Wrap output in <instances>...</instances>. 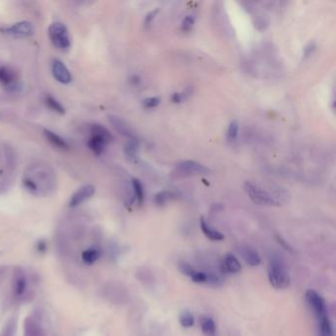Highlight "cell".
Segmentation results:
<instances>
[{"instance_id":"6da1fadb","label":"cell","mask_w":336,"mask_h":336,"mask_svg":"<svg viewBox=\"0 0 336 336\" xmlns=\"http://www.w3.org/2000/svg\"><path fill=\"white\" fill-rule=\"evenodd\" d=\"M24 188L32 195H41L50 191L53 181L51 179V174L44 169L35 170L32 173H27L23 177Z\"/></svg>"},{"instance_id":"7a4b0ae2","label":"cell","mask_w":336,"mask_h":336,"mask_svg":"<svg viewBox=\"0 0 336 336\" xmlns=\"http://www.w3.org/2000/svg\"><path fill=\"white\" fill-rule=\"evenodd\" d=\"M268 279L271 286L278 290L286 289L290 285V275L287 267L277 256H272L269 262Z\"/></svg>"},{"instance_id":"3957f363","label":"cell","mask_w":336,"mask_h":336,"mask_svg":"<svg viewBox=\"0 0 336 336\" xmlns=\"http://www.w3.org/2000/svg\"><path fill=\"white\" fill-rule=\"evenodd\" d=\"M245 191L248 195V197L257 205H262V206H279L280 205V201L274 195H271L266 190H263L259 186H257L249 181L245 183Z\"/></svg>"},{"instance_id":"277c9868","label":"cell","mask_w":336,"mask_h":336,"mask_svg":"<svg viewBox=\"0 0 336 336\" xmlns=\"http://www.w3.org/2000/svg\"><path fill=\"white\" fill-rule=\"evenodd\" d=\"M49 35L53 46L61 51H66L70 48V38L65 25L59 22L53 23L49 28Z\"/></svg>"},{"instance_id":"5b68a950","label":"cell","mask_w":336,"mask_h":336,"mask_svg":"<svg viewBox=\"0 0 336 336\" xmlns=\"http://www.w3.org/2000/svg\"><path fill=\"white\" fill-rule=\"evenodd\" d=\"M177 173L183 176H204L210 174V169L206 166L192 160L181 161L176 167Z\"/></svg>"},{"instance_id":"8992f818","label":"cell","mask_w":336,"mask_h":336,"mask_svg":"<svg viewBox=\"0 0 336 336\" xmlns=\"http://www.w3.org/2000/svg\"><path fill=\"white\" fill-rule=\"evenodd\" d=\"M306 301L311 307L312 311L319 319L327 316V308L324 300L314 290H308L306 292Z\"/></svg>"},{"instance_id":"52a82bcc","label":"cell","mask_w":336,"mask_h":336,"mask_svg":"<svg viewBox=\"0 0 336 336\" xmlns=\"http://www.w3.org/2000/svg\"><path fill=\"white\" fill-rule=\"evenodd\" d=\"M0 32L5 35H13V36H30L34 35L35 28L33 24L29 21H22L15 23L10 27H3L0 28Z\"/></svg>"},{"instance_id":"ba28073f","label":"cell","mask_w":336,"mask_h":336,"mask_svg":"<svg viewBox=\"0 0 336 336\" xmlns=\"http://www.w3.org/2000/svg\"><path fill=\"white\" fill-rule=\"evenodd\" d=\"M0 84L9 91L17 90L18 79L15 71L8 66L0 67Z\"/></svg>"},{"instance_id":"9c48e42d","label":"cell","mask_w":336,"mask_h":336,"mask_svg":"<svg viewBox=\"0 0 336 336\" xmlns=\"http://www.w3.org/2000/svg\"><path fill=\"white\" fill-rule=\"evenodd\" d=\"M96 192V189L92 184H87L79 189L74 195L71 196L69 200V206L70 207H77L80 204L84 203L90 199Z\"/></svg>"},{"instance_id":"30bf717a","label":"cell","mask_w":336,"mask_h":336,"mask_svg":"<svg viewBox=\"0 0 336 336\" xmlns=\"http://www.w3.org/2000/svg\"><path fill=\"white\" fill-rule=\"evenodd\" d=\"M108 121L119 133H121L122 135L127 137L129 140L137 139V137L133 133L131 127L126 124V122L124 121L122 118L111 115V116H108Z\"/></svg>"},{"instance_id":"8fae6325","label":"cell","mask_w":336,"mask_h":336,"mask_svg":"<svg viewBox=\"0 0 336 336\" xmlns=\"http://www.w3.org/2000/svg\"><path fill=\"white\" fill-rule=\"evenodd\" d=\"M53 77L62 84H68L72 80L70 72L68 68L65 66V64L60 61L59 59H54L52 66Z\"/></svg>"},{"instance_id":"7c38bea8","label":"cell","mask_w":336,"mask_h":336,"mask_svg":"<svg viewBox=\"0 0 336 336\" xmlns=\"http://www.w3.org/2000/svg\"><path fill=\"white\" fill-rule=\"evenodd\" d=\"M27 286V281H26V276L24 274V271L21 270L20 268H16L14 275H13V292L15 296H21Z\"/></svg>"},{"instance_id":"4fadbf2b","label":"cell","mask_w":336,"mask_h":336,"mask_svg":"<svg viewBox=\"0 0 336 336\" xmlns=\"http://www.w3.org/2000/svg\"><path fill=\"white\" fill-rule=\"evenodd\" d=\"M242 269V265L238 260L236 256H234L232 253H227L224 256L223 263H222V270L223 272L227 273H238Z\"/></svg>"},{"instance_id":"5bb4252c","label":"cell","mask_w":336,"mask_h":336,"mask_svg":"<svg viewBox=\"0 0 336 336\" xmlns=\"http://www.w3.org/2000/svg\"><path fill=\"white\" fill-rule=\"evenodd\" d=\"M241 254L245 262L248 264L249 266H257L260 265L262 259L259 254L257 253L256 250H254L252 248L249 247H243L241 248Z\"/></svg>"},{"instance_id":"9a60e30c","label":"cell","mask_w":336,"mask_h":336,"mask_svg":"<svg viewBox=\"0 0 336 336\" xmlns=\"http://www.w3.org/2000/svg\"><path fill=\"white\" fill-rule=\"evenodd\" d=\"M44 133H45V136H46L47 140L50 142L55 148L60 149V150H68L69 149V145L67 144V142L65 141L64 139H62L56 133H54L49 129H45Z\"/></svg>"},{"instance_id":"2e32d148","label":"cell","mask_w":336,"mask_h":336,"mask_svg":"<svg viewBox=\"0 0 336 336\" xmlns=\"http://www.w3.org/2000/svg\"><path fill=\"white\" fill-rule=\"evenodd\" d=\"M106 143L103 138L95 136V135H91L90 139L88 140L89 149L96 155V156H100L104 153L105 149H106Z\"/></svg>"},{"instance_id":"e0dca14e","label":"cell","mask_w":336,"mask_h":336,"mask_svg":"<svg viewBox=\"0 0 336 336\" xmlns=\"http://www.w3.org/2000/svg\"><path fill=\"white\" fill-rule=\"evenodd\" d=\"M200 228H201L202 233L211 241H222L224 239V235L221 232L215 230V229H213L212 227H210L206 223L205 219L202 217L200 219Z\"/></svg>"},{"instance_id":"ac0fdd59","label":"cell","mask_w":336,"mask_h":336,"mask_svg":"<svg viewBox=\"0 0 336 336\" xmlns=\"http://www.w3.org/2000/svg\"><path fill=\"white\" fill-rule=\"evenodd\" d=\"M90 132H91V135H95V136L103 138L107 144L114 141V136L111 135V133L106 129V127H104L101 124H92L91 128H90Z\"/></svg>"},{"instance_id":"d6986e66","label":"cell","mask_w":336,"mask_h":336,"mask_svg":"<svg viewBox=\"0 0 336 336\" xmlns=\"http://www.w3.org/2000/svg\"><path fill=\"white\" fill-rule=\"evenodd\" d=\"M200 327L205 336H216V324L212 318L202 316L200 318Z\"/></svg>"},{"instance_id":"ffe728a7","label":"cell","mask_w":336,"mask_h":336,"mask_svg":"<svg viewBox=\"0 0 336 336\" xmlns=\"http://www.w3.org/2000/svg\"><path fill=\"white\" fill-rule=\"evenodd\" d=\"M25 336H44L42 327L34 319H27L25 322Z\"/></svg>"},{"instance_id":"44dd1931","label":"cell","mask_w":336,"mask_h":336,"mask_svg":"<svg viewBox=\"0 0 336 336\" xmlns=\"http://www.w3.org/2000/svg\"><path fill=\"white\" fill-rule=\"evenodd\" d=\"M319 321V336H334L332 324L327 316L318 319Z\"/></svg>"},{"instance_id":"7402d4cb","label":"cell","mask_w":336,"mask_h":336,"mask_svg":"<svg viewBox=\"0 0 336 336\" xmlns=\"http://www.w3.org/2000/svg\"><path fill=\"white\" fill-rule=\"evenodd\" d=\"M46 104L52 110L59 114V115H64L65 114V108L56 99H54L53 96H51V95H48L46 97Z\"/></svg>"},{"instance_id":"603a6c76","label":"cell","mask_w":336,"mask_h":336,"mask_svg":"<svg viewBox=\"0 0 336 336\" xmlns=\"http://www.w3.org/2000/svg\"><path fill=\"white\" fill-rule=\"evenodd\" d=\"M100 257V252L96 248L87 249L82 253V259L87 265H93Z\"/></svg>"},{"instance_id":"cb8c5ba5","label":"cell","mask_w":336,"mask_h":336,"mask_svg":"<svg viewBox=\"0 0 336 336\" xmlns=\"http://www.w3.org/2000/svg\"><path fill=\"white\" fill-rule=\"evenodd\" d=\"M137 149H138V139L128 140L124 146V152L126 156L130 159H134L136 157Z\"/></svg>"},{"instance_id":"d4e9b609","label":"cell","mask_w":336,"mask_h":336,"mask_svg":"<svg viewBox=\"0 0 336 336\" xmlns=\"http://www.w3.org/2000/svg\"><path fill=\"white\" fill-rule=\"evenodd\" d=\"M132 186H133V191H134V196H135L137 202L139 204H142V202L144 200V190H143L141 181L137 178H133Z\"/></svg>"},{"instance_id":"484cf974","label":"cell","mask_w":336,"mask_h":336,"mask_svg":"<svg viewBox=\"0 0 336 336\" xmlns=\"http://www.w3.org/2000/svg\"><path fill=\"white\" fill-rule=\"evenodd\" d=\"M179 323L185 328L193 327L195 325V318L190 312H183L179 316Z\"/></svg>"},{"instance_id":"4316f807","label":"cell","mask_w":336,"mask_h":336,"mask_svg":"<svg viewBox=\"0 0 336 336\" xmlns=\"http://www.w3.org/2000/svg\"><path fill=\"white\" fill-rule=\"evenodd\" d=\"M171 198H172V194L167 191H164V192H160L159 194H157L154 200L157 205L162 206V205H165Z\"/></svg>"},{"instance_id":"83f0119b","label":"cell","mask_w":336,"mask_h":336,"mask_svg":"<svg viewBox=\"0 0 336 336\" xmlns=\"http://www.w3.org/2000/svg\"><path fill=\"white\" fill-rule=\"evenodd\" d=\"M177 268L183 275L190 276V277H192L193 274L195 272V268L191 265H189L188 263H185V262L177 263Z\"/></svg>"},{"instance_id":"f1b7e54d","label":"cell","mask_w":336,"mask_h":336,"mask_svg":"<svg viewBox=\"0 0 336 336\" xmlns=\"http://www.w3.org/2000/svg\"><path fill=\"white\" fill-rule=\"evenodd\" d=\"M238 134H239V124L237 122H232L228 128V134H227L228 139L231 142L235 141L238 137Z\"/></svg>"},{"instance_id":"f546056e","label":"cell","mask_w":336,"mask_h":336,"mask_svg":"<svg viewBox=\"0 0 336 336\" xmlns=\"http://www.w3.org/2000/svg\"><path fill=\"white\" fill-rule=\"evenodd\" d=\"M194 25H195V19L192 16H188L183 19L181 23V30L183 32H190L193 30Z\"/></svg>"},{"instance_id":"4dcf8cb0","label":"cell","mask_w":336,"mask_h":336,"mask_svg":"<svg viewBox=\"0 0 336 336\" xmlns=\"http://www.w3.org/2000/svg\"><path fill=\"white\" fill-rule=\"evenodd\" d=\"M192 280L195 283H206L207 282V274L202 271H195L192 276Z\"/></svg>"},{"instance_id":"1f68e13d","label":"cell","mask_w":336,"mask_h":336,"mask_svg":"<svg viewBox=\"0 0 336 336\" xmlns=\"http://www.w3.org/2000/svg\"><path fill=\"white\" fill-rule=\"evenodd\" d=\"M160 104V99L158 97H152V98H148V99H145L143 101V106L146 108H153V107H156L157 106H159Z\"/></svg>"},{"instance_id":"d6a6232c","label":"cell","mask_w":336,"mask_h":336,"mask_svg":"<svg viewBox=\"0 0 336 336\" xmlns=\"http://www.w3.org/2000/svg\"><path fill=\"white\" fill-rule=\"evenodd\" d=\"M316 51V43L314 42H311L310 44H308L305 49H304V57L307 58L309 57L310 55H312L313 53Z\"/></svg>"},{"instance_id":"836d02e7","label":"cell","mask_w":336,"mask_h":336,"mask_svg":"<svg viewBox=\"0 0 336 336\" xmlns=\"http://www.w3.org/2000/svg\"><path fill=\"white\" fill-rule=\"evenodd\" d=\"M158 12H159V9H156V10H153V11H151V12H149L147 15H146V18H145V21H144V24H145V26H149L151 23H152V21L155 19V17L157 16V14H158Z\"/></svg>"},{"instance_id":"e575fe53","label":"cell","mask_w":336,"mask_h":336,"mask_svg":"<svg viewBox=\"0 0 336 336\" xmlns=\"http://www.w3.org/2000/svg\"><path fill=\"white\" fill-rule=\"evenodd\" d=\"M14 330H15V324L13 321L9 322L7 324V326L5 327V330H4V333H3V336H13L14 334Z\"/></svg>"},{"instance_id":"d590c367","label":"cell","mask_w":336,"mask_h":336,"mask_svg":"<svg viewBox=\"0 0 336 336\" xmlns=\"http://www.w3.org/2000/svg\"><path fill=\"white\" fill-rule=\"evenodd\" d=\"M172 100H173V102H174L175 104H179V103H181L182 101H184L183 98H182L181 93H175V94L173 95V97H172Z\"/></svg>"},{"instance_id":"8d00e7d4","label":"cell","mask_w":336,"mask_h":336,"mask_svg":"<svg viewBox=\"0 0 336 336\" xmlns=\"http://www.w3.org/2000/svg\"><path fill=\"white\" fill-rule=\"evenodd\" d=\"M277 240H278V242L283 246L284 248H286V249H291L290 248V247L287 245V243L284 241L283 239L281 238V237H279V236H277Z\"/></svg>"}]
</instances>
